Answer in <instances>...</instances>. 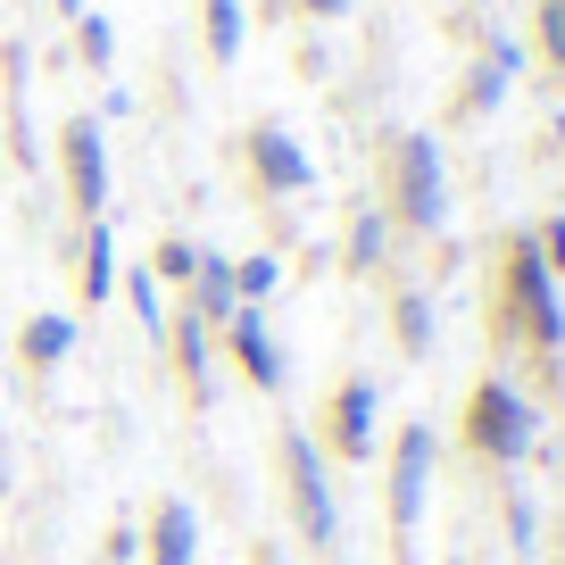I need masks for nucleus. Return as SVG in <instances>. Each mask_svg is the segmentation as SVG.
Here are the masks:
<instances>
[{
  "mask_svg": "<svg viewBox=\"0 0 565 565\" xmlns=\"http://www.w3.org/2000/svg\"><path fill=\"white\" fill-rule=\"evenodd\" d=\"M150 275H159V282H175V291H192V275H200V249L183 242V233H167V242H159V258H150Z\"/></svg>",
  "mask_w": 565,
  "mask_h": 565,
  "instance_id": "6ab92c4d",
  "label": "nucleus"
},
{
  "mask_svg": "<svg viewBox=\"0 0 565 565\" xmlns=\"http://www.w3.org/2000/svg\"><path fill=\"white\" fill-rule=\"evenodd\" d=\"M433 458H441L433 424H399V441H391V541H399V557L416 548L424 499H433Z\"/></svg>",
  "mask_w": 565,
  "mask_h": 565,
  "instance_id": "39448f33",
  "label": "nucleus"
},
{
  "mask_svg": "<svg viewBox=\"0 0 565 565\" xmlns=\"http://www.w3.org/2000/svg\"><path fill=\"white\" fill-rule=\"evenodd\" d=\"M0 491H9V449H0Z\"/></svg>",
  "mask_w": 565,
  "mask_h": 565,
  "instance_id": "a878e982",
  "label": "nucleus"
},
{
  "mask_svg": "<svg viewBox=\"0 0 565 565\" xmlns=\"http://www.w3.org/2000/svg\"><path fill=\"white\" fill-rule=\"evenodd\" d=\"M225 358L249 374V391H282V341L266 333V308H233L225 317Z\"/></svg>",
  "mask_w": 565,
  "mask_h": 565,
  "instance_id": "1a4fd4ad",
  "label": "nucleus"
},
{
  "mask_svg": "<svg viewBox=\"0 0 565 565\" xmlns=\"http://www.w3.org/2000/svg\"><path fill=\"white\" fill-rule=\"evenodd\" d=\"M532 433H541V416H532V399L508 383V374L475 383V399H466V441H475V458L524 466V458H532Z\"/></svg>",
  "mask_w": 565,
  "mask_h": 565,
  "instance_id": "f03ea898",
  "label": "nucleus"
},
{
  "mask_svg": "<svg viewBox=\"0 0 565 565\" xmlns=\"http://www.w3.org/2000/svg\"><path fill=\"white\" fill-rule=\"evenodd\" d=\"M18 358H25L34 374H58V366L75 358V317H67V308H42V317H25Z\"/></svg>",
  "mask_w": 565,
  "mask_h": 565,
  "instance_id": "9b49d317",
  "label": "nucleus"
},
{
  "mask_svg": "<svg viewBox=\"0 0 565 565\" xmlns=\"http://www.w3.org/2000/svg\"><path fill=\"white\" fill-rule=\"evenodd\" d=\"M300 18H350V0H300Z\"/></svg>",
  "mask_w": 565,
  "mask_h": 565,
  "instance_id": "b1692460",
  "label": "nucleus"
},
{
  "mask_svg": "<svg viewBox=\"0 0 565 565\" xmlns=\"http://www.w3.org/2000/svg\"><path fill=\"white\" fill-rule=\"evenodd\" d=\"M391 209H399L407 233H441L449 175H441V141L433 134H399V150H391Z\"/></svg>",
  "mask_w": 565,
  "mask_h": 565,
  "instance_id": "20e7f679",
  "label": "nucleus"
},
{
  "mask_svg": "<svg viewBox=\"0 0 565 565\" xmlns=\"http://www.w3.org/2000/svg\"><path fill=\"white\" fill-rule=\"evenodd\" d=\"M508 541L532 548V499H508Z\"/></svg>",
  "mask_w": 565,
  "mask_h": 565,
  "instance_id": "5701e85b",
  "label": "nucleus"
},
{
  "mask_svg": "<svg viewBox=\"0 0 565 565\" xmlns=\"http://www.w3.org/2000/svg\"><path fill=\"white\" fill-rule=\"evenodd\" d=\"M117 233H108V216H92L84 233V308H108V291H117Z\"/></svg>",
  "mask_w": 565,
  "mask_h": 565,
  "instance_id": "f8f14e48",
  "label": "nucleus"
},
{
  "mask_svg": "<svg viewBox=\"0 0 565 565\" xmlns=\"http://www.w3.org/2000/svg\"><path fill=\"white\" fill-rule=\"evenodd\" d=\"M175 366H183V383H192V399L209 407V324H200L192 308H175Z\"/></svg>",
  "mask_w": 565,
  "mask_h": 565,
  "instance_id": "ddd939ff",
  "label": "nucleus"
},
{
  "mask_svg": "<svg viewBox=\"0 0 565 565\" xmlns=\"http://www.w3.org/2000/svg\"><path fill=\"white\" fill-rule=\"evenodd\" d=\"M282 482H291V524H300L308 548H333L341 541V508H333V466H324L317 433L291 424L282 433Z\"/></svg>",
  "mask_w": 565,
  "mask_h": 565,
  "instance_id": "7ed1b4c3",
  "label": "nucleus"
},
{
  "mask_svg": "<svg viewBox=\"0 0 565 565\" xmlns=\"http://www.w3.org/2000/svg\"><path fill=\"white\" fill-rule=\"evenodd\" d=\"M200 18H209V58L216 67H233V58H242V0H200Z\"/></svg>",
  "mask_w": 565,
  "mask_h": 565,
  "instance_id": "dca6fc26",
  "label": "nucleus"
},
{
  "mask_svg": "<svg viewBox=\"0 0 565 565\" xmlns=\"http://www.w3.org/2000/svg\"><path fill=\"white\" fill-rule=\"evenodd\" d=\"M374 416H383L374 374H350V383L333 391V407H324V441H333L341 466H374Z\"/></svg>",
  "mask_w": 565,
  "mask_h": 565,
  "instance_id": "423d86ee",
  "label": "nucleus"
},
{
  "mask_svg": "<svg viewBox=\"0 0 565 565\" xmlns=\"http://www.w3.org/2000/svg\"><path fill=\"white\" fill-rule=\"evenodd\" d=\"M58 159H67V192L84 216H108V141H100V117H67L58 134Z\"/></svg>",
  "mask_w": 565,
  "mask_h": 565,
  "instance_id": "0eeeda50",
  "label": "nucleus"
},
{
  "mask_svg": "<svg viewBox=\"0 0 565 565\" xmlns=\"http://www.w3.org/2000/svg\"><path fill=\"white\" fill-rule=\"evenodd\" d=\"M275 282H282V258H275V249L233 258V300H242V308H266V300H275Z\"/></svg>",
  "mask_w": 565,
  "mask_h": 565,
  "instance_id": "2eb2a0df",
  "label": "nucleus"
},
{
  "mask_svg": "<svg viewBox=\"0 0 565 565\" xmlns=\"http://www.w3.org/2000/svg\"><path fill=\"white\" fill-rule=\"evenodd\" d=\"M58 18H92V0H58Z\"/></svg>",
  "mask_w": 565,
  "mask_h": 565,
  "instance_id": "393cba45",
  "label": "nucleus"
},
{
  "mask_svg": "<svg viewBox=\"0 0 565 565\" xmlns=\"http://www.w3.org/2000/svg\"><path fill=\"white\" fill-rule=\"evenodd\" d=\"M383 249H391V216H383V209H358V225H350V266L366 275V266H383Z\"/></svg>",
  "mask_w": 565,
  "mask_h": 565,
  "instance_id": "a211bd4d",
  "label": "nucleus"
},
{
  "mask_svg": "<svg viewBox=\"0 0 565 565\" xmlns=\"http://www.w3.org/2000/svg\"><path fill=\"white\" fill-rule=\"evenodd\" d=\"M249 175H258L266 200H300L308 183H317V167H308V150L282 125H249Z\"/></svg>",
  "mask_w": 565,
  "mask_h": 565,
  "instance_id": "6e6552de",
  "label": "nucleus"
},
{
  "mask_svg": "<svg viewBox=\"0 0 565 565\" xmlns=\"http://www.w3.org/2000/svg\"><path fill=\"white\" fill-rule=\"evenodd\" d=\"M499 341L541 350V366L565 358V300H557V275L532 249V233H508V249H499Z\"/></svg>",
  "mask_w": 565,
  "mask_h": 565,
  "instance_id": "f257e3e1",
  "label": "nucleus"
},
{
  "mask_svg": "<svg viewBox=\"0 0 565 565\" xmlns=\"http://www.w3.org/2000/svg\"><path fill=\"white\" fill-rule=\"evenodd\" d=\"M75 51H84V67H108V58H117V25L108 18H75Z\"/></svg>",
  "mask_w": 565,
  "mask_h": 565,
  "instance_id": "aec40b11",
  "label": "nucleus"
},
{
  "mask_svg": "<svg viewBox=\"0 0 565 565\" xmlns=\"http://www.w3.org/2000/svg\"><path fill=\"white\" fill-rule=\"evenodd\" d=\"M557 141H565V108H557Z\"/></svg>",
  "mask_w": 565,
  "mask_h": 565,
  "instance_id": "bb28decb",
  "label": "nucleus"
},
{
  "mask_svg": "<svg viewBox=\"0 0 565 565\" xmlns=\"http://www.w3.org/2000/svg\"><path fill=\"white\" fill-rule=\"evenodd\" d=\"M125 282V300H134V317H141V333L150 341H167V308H159V275L150 266H134V275H117Z\"/></svg>",
  "mask_w": 565,
  "mask_h": 565,
  "instance_id": "f3484780",
  "label": "nucleus"
},
{
  "mask_svg": "<svg viewBox=\"0 0 565 565\" xmlns=\"http://www.w3.org/2000/svg\"><path fill=\"white\" fill-rule=\"evenodd\" d=\"M141 548H150V565H200V508L192 499H159Z\"/></svg>",
  "mask_w": 565,
  "mask_h": 565,
  "instance_id": "9d476101",
  "label": "nucleus"
},
{
  "mask_svg": "<svg viewBox=\"0 0 565 565\" xmlns=\"http://www.w3.org/2000/svg\"><path fill=\"white\" fill-rule=\"evenodd\" d=\"M532 249H541V266H548V275L565 282V216H548V225L532 233Z\"/></svg>",
  "mask_w": 565,
  "mask_h": 565,
  "instance_id": "4be33fe9",
  "label": "nucleus"
},
{
  "mask_svg": "<svg viewBox=\"0 0 565 565\" xmlns=\"http://www.w3.org/2000/svg\"><path fill=\"white\" fill-rule=\"evenodd\" d=\"M391 341H399V358H433V300L424 291L391 300Z\"/></svg>",
  "mask_w": 565,
  "mask_h": 565,
  "instance_id": "4468645a",
  "label": "nucleus"
},
{
  "mask_svg": "<svg viewBox=\"0 0 565 565\" xmlns=\"http://www.w3.org/2000/svg\"><path fill=\"white\" fill-rule=\"evenodd\" d=\"M541 58L565 67V0H541Z\"/></svg>",
  "mask_w": 565,
  "mask_h": 565,
  "instance_id": "412c9836",
  "label": "nucleus"
}]
</instances>
